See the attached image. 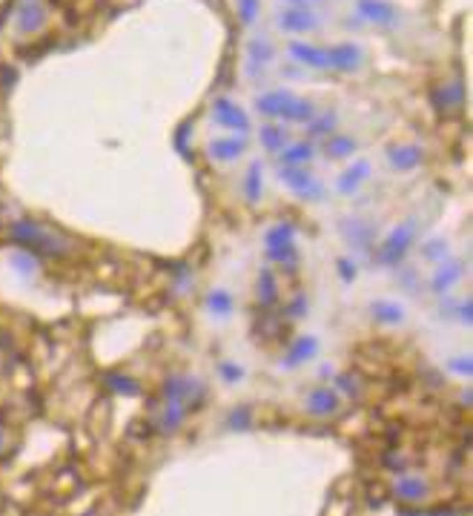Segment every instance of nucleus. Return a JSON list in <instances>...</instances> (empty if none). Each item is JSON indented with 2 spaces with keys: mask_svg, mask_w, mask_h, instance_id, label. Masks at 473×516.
Wrapping results in <instances>:
<instances>
[{
  "mask_svg": "<svg viewBox=\"0 0 473 516\" xmlns=\"http://www.w3.org/2000/svg\"><path fill=\"white\" fill-rule=\"evenodd\" d=\"M270 63H273V46H270V40L262 38V35H255L247 43V75L250 78L264 75Z\"/></svg>",
  "mask_w": 473,
  "mask_h": 516,
  "instance_id": "obj_6",
  "label": "nucleus"
},
{
  "mask_svg": "<svg viewBox=\"0 0 473 516\" xmlns=\"http://www.w3.org/2000/svg\"><path fill=\"white\" fill-rule=\"evenodd\" d=\"M239 15L244 23H252L258 15V0H239Z\"/></svg>",
  "mask_w": 473,
  "mask_h": 516,
  "instance_id": "obj_35",
  "label": "nucleus"
},
{
  "mask_svg": "<svg viewBox=\"0 0 473 516\" xmlns=\"http://www.w3.org/2000/svg\"><path fill=\"white\" fill-rule=\"evenodd\" d=\"M207 304H209V310L216 313V316H227V313L232 310V298H230V293H224V290H216V293H209Z\"/></svg>",
  "mask_w": 473,
  "mask_h": 516,
  "instance_id": "obj_29",
  "label": "nucleus"
},
{
  "mask_svg": "<svg viewBox=\"0 0 473 516\" xmlns=\"http://www.w3.org/2000/svg\"><path fill=\"white\" fill-rule=\"evenodd\" d=\"M278 178L290 186V190L307 201H319L324 198V186L313 178V172L307 167H281L278 170Z\"/></svg>",
  "mask_w": 473,
  "mask_h": 516,
  "instance_id": "obj_3",
  "label": "nucleus"
},
{
  "mask_svg": "<svg viewBox=\"0 0 473 516\" xmlns=\"http://www.w3.org/2000/svg\"><path fill=\"white\" fill-rule=\"evenodd\" d=\"M422 252L424 258H431V261H444V252H447V244L442 239H433L428 244H422Z\"/></svg>",
  "mask_w": 473,
  "mask_h": 516,
  "instance_id": "obj_32",
  "label": "nucleus"
},
{
  "mask_svg": "<svg viewBox=\"0 0 473 516\" xmlns=\"http://www.w3.org/2000/svg\"><path fill=\"white\" fill-rule=\"evenodd\" d=\"M342 232H344V239H347L353 247H362V250L373 241V227H370L367 221H362V218H347V221H342Z\"/></svg>",
  "mask_w": 473,
  "mask_h": 516,
  "instance_id": "obj_14",
  "label": "nucleus"
},
{
  "mask_svg": "<svg viewBox=\"0 0 473 516\" xmlns=\"http://www.w3.org/2000/svg\"><path fill=\"white\" fill-rule=\"evenodd\" d=\"M290 55H293L298 63H304V66H313V69H330L327 49H319V46L293 40V43H290Z\"/></svg>",
  "mask_w": 473,
  "mask_h": 516,
  "instance_id": "obj_9",
  "label": "nucleus"
},
{
  "mask_svg": "<svg viewBox=\"0 0 473 516\" xmlns=\"http://www.w3.org/2000/svg\"><path fill=\"white\" fill-rule=\"evenodd\" d=\"M356 12H359L362 20L376 23V26H396L399 23V12H396L393 3H387V0H359Z\"/></svg>",
  "mask_w": 473,
  "mask_h": 516,
  "instance_id": "obj_5",
  "label": "nucleus"
},
{
  "mask_svg": "<svg viewBox=\"0 0 473 516\" xmlns=\"http://www.w3.org/2000/svg\"><path fill=\"white\" fill-rule=\"evenodd\" d=\"M12 241H17L20 247H26L32 255H58L63 250L61 239L52 236L49 229H43L40 224L35 221H15L12 229H9Z\"/></svg>",
  "mask_w": 473,
  "mask_h": 516,
  "instance_id": "obj_1",
  "label": "nucleus"
},
{
  "mask_svg": "<svg viewBox=\"0 0 473 516\" xmlns=\"http://www.w3.org/2000/svg\"><path fill=\"white\" fill-rule=\"evenodd\" d=\"M424 494H428V487H424V482L422 479H399L396 482V497L399 499H405V502H416V499H422Z\"/></svg>",
  "mask_w": 473,
  "mask_h": 516,
  "instance_id": "obj_22",
  "label": "nucleus"
},
{
  "mask_svg": "<svg viewBox=\"0 0 473 516\" xmlns=\"http://www.w3.org/2000/svg\"><path fill=\"white\" fill-rule=\"evenodd\" d=\"M459 319H462V321L470 327V301H465L462 307H459Z\"/></svg>",
  "mask_w": 473,
  "mask_h": 516,
  "instance_id": "obj_39",
  "label": "nucleus"
},
{
  "mask_svg": "<svg viewBox=\"0 0 473 516\" xmlns=\"http://www.w3.org/2000/svg\"><path fill=\"white\" fill-rule=\"evenodd\" d=\"M267 255H270V261L284 264V261H293V258H296V250H293V244H284V247H273V250H267Z\"/></svg>",
  "mask_w": 473,
  "mask_h": 516,
  "instance_id": "obj_34",
  "label": "nucleus"
},
{
  "mask_svg": "<svg viewBox=\"0 0 473 516\" xmlns=\"http://www.w3.org/2000/svg\"><path fill=\"white\" fill-rule=\"evenodd\" d=\"M184 413H186V408L181 402H167V410H163V416H161V430H167V433L178 430L181 421H184Z\"/></svg>",
  "mask_w": 473,
  "mask_h": 516,
  "instance_id": "obj_25",
  "label": "nucleus"
},
{
  "mask_svg": "<svg viewBox=\"0 0 473 516\" xmlns=\"http://www.w3.org/2000/svg\"><path fill=\"white\" fill-rule=\"evenodd\" d=\"M12 264H15V270H20L23 275H35V273H38V264L32 261V255H26V252L15 255V258H12Z\"/></svg>",
  "mask_w": 473,
  "mask_h": 516,
  "instance_id": "obj_33",
  "label": "nucleus"
},
{
  "mask_svg": "<svg viewBox=\"0 0 473 516\" xmlns=\"http://www.w3.org/2000/svg\"><path fill=\"white\" fill-rule=\"evenodd\" d=\"M287 6H293V9H316V6H321L324 0H284Z\"/></svg>",
  "mask_w": 473,
  "mask_h": 516,
  "instance_id": "obj_37",
  "label": "nucleus"
},
{
  "mask_svg": "<svg viewBox=\"0 0 473 516\" xmlns=\"http://www.w3.org/2000/svg\"><path fill=\"white\" fill-rule=\"evenodd\" d=\"M433 101H436V106H439L442 112L459 109V106H462V101H465V89H462V83H459V81H454V83H444L442 89H436V92H433Z\"/></svg>",
  "mask_w": 473,
  "mask_h": 516,
  "instance_id": "obj_17",
  "label": "nucleus"
},
{
  "mask_svg": "<svg viewBox=\"0 0 473 516\" xmlns=\"http://www.w3.org/2000/svg\"><path fill=\"white\" fill-rule=\"evenodd\" d=\"M413 239H416V224H413V221L396 227L390 236L385 239V244L378 247V261H382V264H399L401 258L408 255Z\"/></svg>",
  "mask_w": 473,
  "mask_h": 516,
  "instance_id": "obj_2",
  "label": "nucleus"
},
{
  "mask_svg": "<svg viewBox=\"0 0 473 516\" xmlns=\"http://www.w3.org/2000/svg\"><path fill=\"white\" fill-rule=\"evenodd\" d=\"M258 138H262V144L270 152H281L284 147H287V132H284V127H275V124H264L262 132H258Z\"/></svg>",
  "mask_w": 473,
  "mask_h": 516,
  "instance_id": "obj_20",
  "label": "nucleus"
},
{
  "mask_svg": "<svg viewBox=\"0 0 473 516\" xmlns=\"http://www.w3.org/2000/svg\"><path fill=\"white\" fill-rule=\"evenodd\" d=\"M0 448H3V430H0Z\"/></svg>",
  "mask_w": 473,
  "mask_h": 516,
  "instance_id": "obj_41",
  "label": "nucleus"
},
{
  "mask_svg": "<svg viewBox=\"0 0 473 516\" xmlns=\"http://www.w3.org/2000/svg\"><path fill=\"white\" fill-rule=\"evenodd\" d=\"M370 178V163L367 161H359V163H353L350 170H344L342 175H339V181H336V190L342 193V195H353L362 186V181H367Z\"/></svg>",
  "mask_w": 473,
  "mask_h": 516,
  "instance_id": "obj_10",
  "label": "nucleus"
},
{
  "mask_svg": "<svg viewBox=\"0 0 473 516\" xmlns=\"http://www.w3.org/2000/svg\"><path fill=\"white\" fill-rule=\"evenodd\" d=\"M339 267H342V275H344V278H347V281H350V278H353V275H356V267H350V264H347V261H342V264H339Z\"/></svg>",
  "mask_w": 473,
  "mask_h": 516,
  "instance_id": "obj_40",
  "label": "nucleus"
},
{
  "mask_svg": "<svg viewBox=\"0 0 473 516\" xmlns=\"http://www.w3.org/2000/svg\"><path fill=\"white\" fill-rule=\"evenodd\" d=\"M454 370H459L462 376H470V359H459V362H454Z\"/></svg>",
  "mask_w": 473,
  "mask_h": 516,
  "instance_id": "obj_38",
  "label": "nucleus"
},
{
  "mask_svg": "<svg viewBox=\"0 0 473 516\" xmlns=\"http://www.w3.org/2000/svg\"><path fill=\"white\" fill-rule=\"evenodd\" d=\"M387 161L393 170H416L422 163V150L416 144H399L387 150Z\"/></svg>",
  "mask_w": 473,
  "mask_h": 516,
  "instance_id": "obj_11",
  "label": "nucleus"
},
{
  "mask_svg": "<svg viewBox=\"0 0 473 516\" xmlns=\"http://www.w3.org/2000/svg\"><path fill=\"white\" fill-rule=\"evenodd\" d=\"M212 115H216V124L221 127H230V129H247L250 121H247V112L241 106H235L232 101L227 98H216V104H212Z\"/></svg>",
  "mask_w": 473,
  "mask_h": 516,
  "instance_id": "obj_7",
  "label": "nucleus"
},
{
  "mask_svg": "<svg viewBox=\"0 0 473 516\" xmlns=\"http://www.w3.org/2000/svg\"><path fill=\"white\" fill-rule=\"evenodd\" d=\"M336 408H339V393L336 390L321 387V390H313L310 396H307V410L316 413V416H330Z\"/></svg>",
  "mask_w": 473,
  "mask_h": 516,
  "instance_id": "obj_13",
  "label": "nucleus"
},
{
  "mask_svg": "<svg viewBox=\"0 0 473 516\" xmlns=\"http://www.w3.org/2000/svg\"><path fill=\"white\" fill-rule=\"evenodd\" d=\"M316 350H319V341L313 339V336H304V339H298L296 344H293V350L287 353V364H298V362H304V359H313L316 356Z\"/></svg>",
  "mask_w": 473,
  "mask_h": 516,
  "instance_id": "obj_21",
  "label": "nucleus"
},
{
  "mask_svg": "<svg viewBox=\"0 0 473 516\" xmlns=\"http://www.w3.org/2000/svg\"><path fill=\"white\" fill-rule=\"evenodd\" d=\"M373 316L378 321H385V324H399L401 319H405V313H401L399 304H390V301H376L373 304Z\"/></svg>",
  "mask_w": 473,
  "mask_h": 516,
  "instance_id": "obj_26",
  "label": "nucleus"
},
{
  "mask_svg": "<svg viewBox=\"0 0 473 516\" xmlns=\"http://www.w3.org/2000/svg\"><path fill=\"white\" fill-rule=\"evenodd\" d=\"M106 385L112 387V390H118V393H138L141 390V385L135 382V379H127V376H115V373H112V376H106Z\"/></svg>",
  "mask_w": 473,
  "mask_h": 516,
  "instance_id": "obj_31",
  "label": "nucleus"
},
{
  "mask_svg": "<svg viewBox=\"0 0 473 516\" xmlns=\"http://www.w3.org/2000/svg\"><path fill=\"white\" fill-rule=\"evenodd\" d=\"M258 298H262L264 307H270V304L275 301V278L270 270L262 273V278H258Z\"/></svg>",
  "mask_w": 473,
  "mask_h": 516,
  "instance_id": "obj_28",
  "label": "nucleus"
},
{
  "mask_svg": "<svg viewBox=\"0 0 473 516\" xmlns=\"http://www.w3.org/2000/svg\"><path fill=\"white\" fill-rule=\"evenodd\" d=\"M275 23H278V29L281 32H287V35H301V32H316L319 29V23L321 17L313 12V9H281L275 15Z\"/></svg>",
  "mask_w": 473,
  "mask_h": 516,
  "instance_id": "obj_4",
  "label": "nucleus"
},
{
  "mask_svg": "<svg viewBox=\"0 0 473 516\" xmlns=\"http://www.w3.org/2000/svg\"><path fill=\"white\" fill-rule=\"evenodd\" d=\"M336 127V118L333 115H321V118H313L310 124H307V135H313V138H321V135H330Z\"/></svg>",
  "mask_w": 473,
  "mask_h": 516,
  "instance_id": "obj_30",
  "label": "nucleus"
},
{
  "mask_svg": "<svg viewBox=\"0 0 473 516\" xmlns=\"http://www.w3.org/2000/svg\"><path fill=\"white\" fill-rule=\"evenodd\" d=\"M327 58L330 69H336V72H353V69L362 66V49L353 43H339L333 49H327Z\"/></svg>",
  "mask_w": 473,
  "mask_h": 516,
  "instance_id": "obj_8",
  "label": "nucleus"
},
{
  "mask_svg": "<svg viewBox=\"0 0 473 516\" xmlns=\"http://www.w3.org/2000/svg\"><path fill=\"white\" fill-rule=\"evenodd\" d=\"M244 195H247V201L262 198V163H258V161L250 163V170L244 175Z\"/></svg>",
  "mask_w": 473,
  "mask_h": 516,
  "instance_id": "obj_24",
  "label": "nucleus"
},
{
  "mask_svg": "<svg viewBox=\"0 0 473 516\" xmlns=\"http://www.w3.org/2000/svg\"><path fill=\"white\" fill-rule=\"evenodd\" d=\"M293 236H296V227H293V224H275V227L267 229L264 244H267V250L284 247V244H293Z\"/></svg>",
  "mask_w": 473,
  "mask_h": 516,
  "instance_id": "obj_23",
  "label": "nucleus"
},
{
  "mask_svg": "<svg viewBox=\"0 0 473 516\" xmlns=\"http://www.w3.org/2000/svg\"><path fill=\"white\" fill-rule=\"evenodd\" d=\"M316 155L313 144H307V140H298V144H287L281 150V167H304V163H310Z\"/></svg>",
  "mask_w": 473,
  "mask_h": 516,
  "instance_id": "obj_15",
  "label": "nucleus"
},
{
  "mask_svg": "<svg viewBox=\"0 0 473 516\" xmlns=\"http://www.w3.org/2000/svg\"><path fill=\"white\" fill-rule=\"evenodd\" d=\"M221 376L227 382H239L241 379V367H235V364H221Z\"/></svg>",
  "mask_w": 473,
  "mask_h": 516,
  "instance_id": "obj_36",
  "label": "nucleus"
},
{
  "mask_svg": "<svg viewBox=\"0 0 473 516\" xmlns=\"http://www.w3.org/2000/svg\"><path fill=\"white\" fill-rule=\"evenodd\" d=\"M43 23H46V9L40 3L29 0L26 6H20V12H17V29L20 32H35V29L43 26Z\"/></svg>",
  "mask_w": 473,
  "mask_h": 516,
  "instance_id": "obj_18",
  "label": "nucleus"
},
{
  "mask_svg": "<svg viewBox=\"0 0 473 516\" xmlns=\"http://www.w3.org/2000/svg\"><path fill=\"white\" fill-rule=\"evenodd\" d=\"M324 152L330 158H347V155L356 152V140H353V138H327Z\"/></svg>",
  "mask_w": 473,
  "mask_h": 516,
  "instance_id": "obj_27",
  "label": "nucleus"
},
{
  "mask_svg": "<svg viewBox=\"0 0 473 516\" xmlns=\"http://www.w3.org/2000/svg\"><path fill=\"white\" fill-rule=\"evenodd\" d=\"M244 152V138H218L209 144V155L216 161H235Z\"/></svg>",
  "mask_w": 473,
  "mask_h": 516,
  "instance_id": "obj_19",
  "label": "nucleus"
},
{
  "mask_svg": "<svg viewBox=\"0 0 473 516\" xmlns=\"http://www.w3.org/2000/svg\"><path fill=\"white\" fill-rule=\"evenodd\" d=\"M290 92H267V95H262L255 101V109L262 112V115H267V118H281L284 115V109H287V104H290Z\"/></svg>",
  "mask_w": 473,
  "mask_h": 516,
  "instance_id": "obj_16",
  "label": "nucleus"
},
{
  "mask_svg": "<svg viewBox=\"0 0 473 516\" xmlns=\"http://www.w3.org/2000/svg\"><path fill=\"white\" fill-rule=\"evenodd\" d=\"M462 275V261L459 258H444V264L433 273V281H431V287L433 293H444V290H451L456 281Z\"/></svg>",
  "mask_w": 473,
  "mask_h": 516,
  "instance_id": "obj_12",
  "label": "nucleus"
}]
</instances>
